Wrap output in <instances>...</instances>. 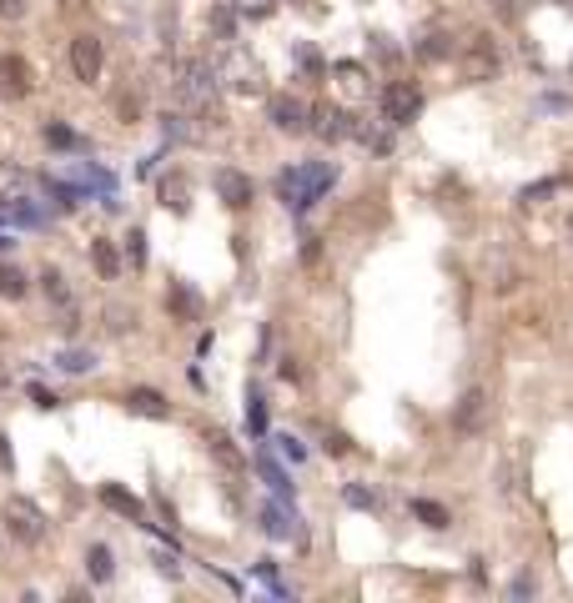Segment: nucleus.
I'll use <instances>...</instances> for the list:
<instances>
[{"label":"nucleus","instance_id":"1","mask_svg":"<svg viewBox=\"0 0 573 603\" xmlns=\"http://www.w3.org/2000/svg\"><path fill=\"white\" fill-rule=\"evenodd\" d=\"M332 182H337V166L307 162V166H297V172H282L277 176V192H282V202L292 206V212H307V206H312Z\"/></svg>","mask_w":573,"mask_h":603},{"label":"nucleus","instance_id":"2","mask_svg":"<svg viewBox=\"0 0 573 603\" xmlns=\"http://www.w3.org/2000/svg\"><path fill=\"white\" fill-rule=\"evenodd\" d=\"M418 111H422V91L412 86V81H392V86L382 91V121H388V126H408Z\"/></svg>","mask_w":573,"mask_h":603},{"label":"nucleus","instance_id":"24","mask_svg":"<svg viewBox=\"0 0 573 603\" xmlns=\"http://www.w3.org/2000/svg\"><path fill=\"white\" fill-rule=\"evenodd\" d=\"M51 186V196H55V206H61V212H76L81 202H86V192H81V186H71V182H45Z\"/></svg>","mask_w":573,"mask_h":603},{"label":"nucleus","instance_id":"20","mask_svg":"<svg viewBox=\"0 0 573 603\" xmlns=\"http://www.w3.org/2000/svg\"><path fill=\"white\" fill-rule=\"evenodd\" d=\"M61 372H71V377H81V372H91L96 367V352H86V347H61V352L51 357Z\"/></svg>","mask_w":573,"mask_h":603},{"label":"nucleus","instance_id":"23","mask_svg":"<svg viewBox=\"0 0 573 603\" xmlns=\"http://www.w3.org/2000/svg\"><path fill=\"white\" fill-rule=\"evenodd\" d=\"M342 503L357 508V513H378V493H368L362 483H347V488H342Z\"/></svg>","mask_w":573,"mask_h":603},{"label":"nucleus","instance_id":"29","mask_svg":"<svg viewBox=\"0 0 573 603\" xmlns=\"http://www.w3.org/2000/svg\"><path fill=\"white\" fill-rule=\"evenodd\" d=\"M553 192H563V176H548V182H538V186H523L519 202L533 206V202H543V196H553Z\"/></svg>","mask_w":573,"mask_h":603},{"label":"nucleus","instance_id":"34","mask_svg":"<svg viewBox=\"0 0 573 603\" xmlns=\"http://www.w3.org/2000/svg\"><path fill=\"white\" fill-rule=\"evenodd\" d=\"M488 5H493L498 21H519L523 15V0H488Z\"/></svg>","mask_w":573,"mask_h":603},{"label":"nucleus","instance_id":"36","mask_svg":"<svg viewBox=\"0 0 573 603\" xmlns=\"http://www.w3.org/2000/svg\"><path fill=\"white\" fill-rule=\"evenodd\" d=\"M25 11H31V0H0V15H5V21H21Z\"/></svg>","mask_w":573,"mask_h":603},{"label":"nucleus","instance_id":"6","mask_svg":"<svg viewBox=\"0 0 573 603\" xmlns=\"http://www.w3.org/2000/svg\"><path fill=\"white\" fill-rule=\"evenodd\" d=\"M31 86H35V75L25 65V55H0V96L21 101V96H31Z\"/></svg>","mask_w":573,"mask_h":603},{"label":"nucleus","instance_id":"16","mask_svg":"<svg viewBox=\"0 0 573 603\" xmlns=\"http://www.w3.org/2000/svg\"><path fill=\"white\" fill-rule=\"evenodd\" d=\"M227 75H232V86H237V91H257V86H262V75H257V61H247V51H232V61H227Z\"/></svg>","mask_w":573,"mask_h":603},{"label":"nucleus","instance_id":"40","mask_svg":"<svg viewBox=\"0 0 573 603\" xmlns=\"http://www.w3.org/2000/svg\"><path fill=\"white\" fill-rule=\"evenodd\" d=\"M106 317H111V332H126V307H106Z\"/></svg>","mask_w":573,"mask_h":603},{"label":"nucleus","instance_id":"19","mask_svg":"<svg viewBox=\"0 0 573 603\" xmlns=\"http://www.w3.org/2000/svg\"><path fill=\"white\" fill-rule=\"evenodd\" d=\"M91 262H96L101 282H116V277H121V257H116V247H111L106 237H96V242H91Z\"/></svg>","mask_w":573,"mask_h":603},{"label":"nucleus","instance_id":"9","mask_svg":"<svg viewBox=\"0 0 573 603\" xmlns=\"http://www.w3.org/2000/svg\"><path fill=\"white\" fill-rule=\"evenodd\" d=\"M463 75H468V81H493V75H498V51H493V41H483V35H478V41L468 45Z\"/></svg>","mask_w":573,"mask_h":603},{"label":"nucleus","instance_id":"12","mask_svg":"<svg viewBox=\"0 0 573 603\" xmlns=\"http://www.w3.org/2000/svg\"><path fill=\"white\" fill-rule=\"evenodd\" d=\"M212 91H217V71L212 65H186L182 81H176V96L182 101H206Z\"/></svg>","mask_w":573,"mask_h":603},{"label":"nucleus","instance_id":"42","mask_svg":"<svg viewBox=\"0 0 573 603\" xmlns=\"http://www.w3.org/2000/svg\"><path fill=\"white\" fill-rule=\"evenodd\" d=\"M322 448H327V452H347V438H342V432H327Z\"/></svg>","mask_w":573,"mask_h":603},{"label":"nucleus","instance_id":"7","mask_svg":"<svg viewBox=\"0 0 573 603\" xmlns=\"http://www.w3.org/2000/svg\"><path fill=\"white\" fill-rule=\"evenodd\" d=\"M212 186H217V196L232 206V212L252 206V176H247V172H237V166H222V172L212 176Z\"/></svg>","mask_w":573,"mask_h":603},{"label":"nucleus","instance_id":"38","mask_svg":"<svg viewBox=\"0 0 573 603\" xmlns=\"http://www.w3.org/2000/svg\"><path fill=\"white\" fill-rule=\"evenodd\" d=\"M156 568H162L166 578H182V563H176L172 553H156Z\"/></svg>","mask_w":573,"mask_h":603},{"label":"nucleus","instance_id":"39","mask_svg":"<svg viewBox=\"0 0 573 603\" xmlns=\"http://www.w3.org/2000/svg\"><path fill=\"white\" fill-rule=\"evenodd\" d=\"M509 593H513V598H529V593H538V583H533L529 573H523V578H513V588H509Z\"/></svg>","mask_w":573,"mask_h":603},{"label":"nucleus","instance_id":"31","mask_svg":"<svg viewBox=\"0 0 573 603\" xmlns=\"http://www.w3.org/2000/svg\"><path fill=\"white\" fill-rule=\"evenodd\" d=\"M45 297H51V302H61V307H71V292H65V277H61V272H51V267H45Z\"/></svg>","mask_w":573,"mask_h":603},{"label":"nucleus","instance_id":"33","mask_svg":"<svg viewBox=\"0 0 573 603\" xmlns=\"http://www.w3.org/2000/svg\"><path fill=\"white\" fill-rule=\"evenodd\" d=\"M232 5H237L242 15H252V21H267L272 15V0H232Z\"/></svg>","mask_w":573,"mask_h":603},{"label":"nucleus","instance_id":"14","mask_svg":"<svg viewBox=\"0 0 573 603\" xmlns=\"http://www.w3.org/2000/svg\"><path fill=\"white\" fill-rule=\"evenodd\" d=\"M101 503H106L111 513L131 518V523H146V503H141L136 493H126V488H116V483H106V488H101Z\"/></svg>","mask_w":573,"mask_h":603},{"label":"nucleus","instance_id":"46","mask_svg":"<svg viewBox=\"0 0 573 603\" xmlns=\"http://www.w3.org/2000/svg\"><path fill=\"white\" fill-rule=\"evenodd\" d=\"M568 71H573V61H568Z\"/></svg>","mask_w":573,"mask_h":603},{"label":"nucleus","instance_id":"22","mask_svg":"<svg viewBox=\"0 0 573 603\" xmlns=\"http://www.w3.org/2000/svg\"><path fill=\"white\" fill-rule=\"evenodd\" d=\"M206 448L217 452V463H227V468H242V452L232 448V438H227V432H206Z\"/></svg>","mask_w":573,"mask_h":603},{"label":"nucleus","instance_id":"37","mask_svg":"<svg viewBox=\"0 0 573 603\" xmlns=\"http://www.w3.org/2000/svg\"><path fill=\"white\" fill-rule=\"evenodd\" d=\"M422 55H428V61H438V55H448V35H428V45H422Z\"/></svg>","mask_w":573,"mask_h":603},{"label":"nucleus","instance_id":"25","mask_svg":"<svg viewBox=\"0 0 573 603\" xmlns=\"http://www.w3.org/2000/svg\"><path fill=\"white\" fill-rule=\"evenodd\" d=\"M45 146H55V151H76L81 146V136L71 126H61V121H51V126H45Z\"/></svg>","mask_w":573,"mask_h":603},{"label":"nucleus","instance_id":"27","mask_svg":"<svg viewBox=\"0 0 573 603\" xmlns=\"http://www.w3.org/2000/svg\"><path fill=\"white\" fill-rule=\"evenodd\" d=\"M247 428H252V438L267 432V402H262V392H247Z\"/></svg>","mask_w":573,"mask_h":603},{"label":"nucleus","instance_id":"3","mask_svg":"<svg viewBox=\"0 0 573 603\" xmlns=\"http://www.w3.org/2000/svg\"><path fill=\"white\" fill-rule=\"evenodd\" d=\"M5 528H11L21 543H41L45 539V518H41V508H35L31 498H11V503H5Z\"/></svg>","mask_w":573,"mask_h":603},{"label":"nucleus","instance_id":"15","mask_svg":"<svg viewBox=\"0 0 573 603\" xmlns=\"http://www.w3.org/2000/svg\"><path fill=\"white\" fill-rule=\"evenodd\" d=\"M262 528H267L272 539H297V513L287 503H267L262 508Z\"/></svg>","mask_w":573,"mask_h":603},{"label":"nucleus","instance_id":"30","mask_svg":"<svg viewBox=\"0 0 573 603\" xmlns=\"http://www.w3.org/2000/svg\"><path fill=\"white\" fill-rule=\"evenodd\" d=\"M126 257H131V267H146V232L141 226H131V237H126Z\"/></svg>","mask_w":573,"mask_h":603},{"label":"nucleus","instance_id":"28","mask_svg":"<svg viewBox=\"0 0 573 603\" xmlns=\"http://www.w3.org/2000/svg\"><path fill=\"white\" fill-rule=\"evenodd\" d=\"M0 297H25V272L21 267H0Z\"/></svg>","mask_w":573,"mask_h":603},{"label":"nucleus","instance_id":"44","mask_svg":"<svg viewBox=\"0 0 573 603\" xmlns=\"http://www.w3.org/2000/svg\"><path fill=\"white\" fill-rule=\"evenodd\" d=\"M5 247H15V242H11V237H5V232H0V252H5Z\"/></svg>","mask_w":573,"mask_h":603},{"label":"nucleus","instance_id":"13","mask_svg":"<svg viewBox=\"0 0 573 603\" xmlns=\"http://www.w3.org/2000/svg\"><path fill=\"white\" fill-rule=\"evenodd\" d=\"M126 408L136 412V418H152V422H166V418H172V402H166L156 388H131V392H126Z\"/></svg>","mask_w":573,"mask_h":603},{"label":"nucleus","instance_id":"21","mask_svg":"<svg viewBox=\"0 0 573 603\" xmlns=\"http://www.w3.org/2000/svg\"><path fill=\"white\" fill-rule=\"evenodd\" d=\"M412 518H422L428 528H448V508L433 498H412Z\"/></svg>","mask_w":573,"mask_h":603},{"label":"nucleus","instance_id":"17","mask_svg":"<svg viewBox=\"0 0 573 603\" xmlns=\"http://www.w3.org/2000/svg\"><path fill=\"white\" fill-rule=\"evenodd\" d=\"M166 307H172L176 317H186V322H196V317H202V297H196L192 287H182V282H172V292H166Z\"/></svg>","mask_w":573,"mask_h":603},{"label":"nucleus","instance_id":"43","mask_svg":"<svg viewBox=\"0 0 573 603\" xmlns=\"http://www.w3.org/2000/svg\"><path fill=\"white\" fill-rule=\"evenodd\" d=\"M0 468H11V438L0 432Z\"/></svg>","mask_w":573,"mask_h":603},{"label":"nucleus","instance_id":"4","mask_svg":"<svg viewBox=\"0 0 573 603\" xmlns=\"http://www.w3.org/2000/svg\"><path fill=\"white\" fill-rule=\"evenodd\" d=\"M267 116H272V126L287 131V136H297V131L312 126V111H307V101H302V96H272Z\"/></svg>","mask_w":573,"mask_h":603},{"label":"nucleus","instance_id":"8","mask_svg":"<svg viewBox=\"0 0 573 603\" xmlns=\"http://www.w3.org/2000/svg\"><path fill=\"white\" fill-rule=\"evenodd\" d=\"M483 418H488V392L483 388H468L463 398H458V408H453V428L458 432H478V428H483Z\"/></svg>","mask_w":573,"mask_h":603},{"label":"nucleus","instance_id":"45","mask_svg":"<svg viewBox=\"0 0 573 603\" xmlns=\"http://www.w3.org/2000/svg\"><path fill=\"white\" fill-rule=\"evenodd\" d=\"M568 247H573V216H568Z\"/></svg>","mask_w":573,"mask_h":603},{"label":"nucleus","instance_id":"10","mask_svg":"<svg viewBox=\"0 0 573 603\" xmlns=\"http://www.w3.org/2000/svg\"><path fill=\"white\" fill-rule=\"evenodd\" d=\"M0 222L5 226H45V212L31 202V196H0Z\"/></svg>","mask_w":573,"mask_h":603},{"label":"nucleus","instance_id":"5","mask_svg":"<svg viewBox=\"0 0 573 603\" xmlns=\"http://www.w3.org/2000/svg\"><path fill=\"white\" fill-rule=\"evenodd\" d=\"M101 65H106V51H101V41L96 35H76L71 41V71H76V81H96L101 75Z\"/></svg>","mask_w":573,"mask_h":603},{"label":"nucleus","instance_id":"11","mask_svg":"<svg viewBox=\"0 0 573 603\" xmlns=\"http://www.w3.org/2000/svg\"><path fill=\"white\" fill-rule=\"evenodd\" d=\"M312 131H317L322 141H347V136L357 131V121L347 116L342 106H322V111H312Z\"/></svg>","mask_w":573,"mask_h":603},{"label":"nucleus","instance_id":"35","mask_svg":"<svg viewBox=\"0 0 573 603\" xmlns=\"http://www.w3.org/2000/svg\"><path fill=\"white\" fill-rule=\"evenodd\" d=\"M277 448H282V458H292V463H302V458H307V448L292 438V432H287V438H277Z\"/></svg>","mask_w":573,"mask_h":603},{"label":"nucleus","instance_id":"32","mask_svg":"<svg viewBox=\"0 0 573 603\" xmlns=\"http://www.w3.org/2000/svg\"><path fill=\"white\" fill-rule=\"evenodd\" d=\"M162 202H166V206H176V212H186V182H182V176L162 186Z\"/></svg>","mask_w":573,"mask_h":603},{"label":"nucleus","instance_id":"41","mask_svg":"<svg viewBox=\"0 0 573 603\" xmlns=\"http://www.w3.org/2000/svg\"><path fill=\"white\" fill-rule=\"evenodd\" d=\"M31 398H35V408H55V402H61L55 392H45V388H31Z\"/></svg>","mask_w":573,"mask_h":603},{"label":"nucleus","instance_id":"26","mask_svg":"<svg viewBox=\"0 0 573 603\" xmlns=\"http://www.w3.org/2000/svg\"><path fill=\"white\" fill-rule=\"evenodd\" d=\"M257 468H262V478L272 483V493H277V498H287V493H292V478L282 473V468L272 463V458H257Z\"/></svg>","mask_w":573,"mask_h":603},{"label":"nucleus","instance_id":"18","mask_svg":"<svg viewBox=\"0 0 573 603\" xmlns=\"http://www.w3.org/2000/svg\"><path fill=\"white\" fill-rule=\"evenodd\" d=\"M86 573H91V583H111V578H116V563H111L106 543H91V549H86Z\"/></svg>","mask_w":573,"mask_h":603}]
</instances>
